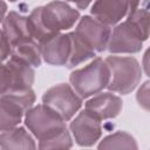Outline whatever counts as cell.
Listing matches in <instances>:
<instances>
[{"label": "cell", "mask_w": 150, "mask_h": 150, "mask_svg": "<svg viewBox=\"0 0 150 150\" xmlns=\"http://www.w3.org/2000/svg\"><path fill=\"white\" fill-rule=\"evenodd\" d=\"M25 124L38 138L39 149H69L73 146L66 121L43 103L33 105L26 111Z\"/></svg>", "instance_id": "obj_1"}, {"label": "cell", "mask_w": 150, "mask_h": 150, "mask_svg": "<svg viewBox=\"0 0 150 150\" xmlns=\"http://www.w3.org/2000/svg\"><path fill=\"white\" fill-rule=\"evenodd\" d=\"M80 19V12L64 1L54 0L36 7L28 16L30 33L36 42L45 38L71 28Z\"/></svg>", "instance_id": "obj_2"}, {"label": "cell", "mask_w": 150, "mask_h": 150, "mask_svg": "<svg viewBox=\"0 0 150 150\" xmlns=\"http://www.w3.org/2000/svg\"><path fill=\"white\" fill-rule=\"evenodd\" d=\"M110 80V69L107 62L101 59H94L89 64L74 70L69 81L73 89L81 98L90 97L107 88Z\"/></svg>", "instance_id": "obj_3"}, {"label": "cell", "mask_w": 150, "mask_h": 150, "mask_svg": "<svg viewBox=\"0 0 150 150\" xmlns=\"http://www.w3.org/2000/svg\"><path fill=\"white\" fill-rule=\"evenodd\" d=\"M110 69V80L107 88L110 91L127 95L141 82L142 68L131 56H108L104 60Z\"/></svg>", "instance_id": "obj_4"}, {"label": "cell", "mask_w": 150, "mask_h": 150, "mask_svg": "<svg viewBox=\"0 0 150 150\" xmlns=\"http://www.w3.org/2000/svg\"><path fill=\"white\" fill-rule=\"evenodd\" d=\"M35 94L30 89L0 96V132L16 127L26 111L33 107Z\"/></svg>", "instance_id": "obj_5"}, {"label": "cell", "mask_w": 150, "mask_h": 150, "mask_svg": "<svg viewBox=\"0 0 150 150\" xmlns=\"http://www.w3.org/2000/svg\"><path fill=\"white\" fill-rule=\"evenodd\" d=\"M42 103L54 110L64 121H69L82 105V98L71 86L61 83L49 88L42 96Z\"/></svg>", "instance_id": "obj_6"}, {"label": "cell", "mask_w": 150, "mask_h": 150, "mask_svg": "<svg viewBox=\"0 0 150 150\" xmlns=\"http://www.w3.org/2000/svg\"><path fill=\"white\" fill-rule=\"evenodd\" d=\"M146 39L142 32L128 19L115 26L110 34L107 49L112 54L138 53L142 49L143 41Z\"/></svg>", "instance_id": "obj_7"}, {"label": "cell", "mask_w": 150, "mask_h": 150, "mask_svg": "<svg viewBox=\"0 0 150 150\" xmlns=\"http://www.w3.org/2000/svg\"><path fill=\"white\" fill-rule=\"evenodd\" d=\"M74 33L95 53H101L108 47L111 28L109 25L97 20L94 16L84 15L80 19Z\"/></svg>", "instance_id": "obj_8"}, {"label": "cell", "mask_w": 150, "mask_h": 150, "mask_svg": "<svg viewBox=\"0 0 150 150\" xmlns=\"http://www.w3.org/2000/svg\"><path fill=\"white\" fill-rule=\"evenodd\" d=\"M141 0H96L90 13L97 20L111 26L127 18L139 5Z\"/></svg>", "instance_id": "obj_9"}, {"label": "cell", "mask_w": 150, "mask_h": 150, "mask_svg": "<svg viewBox=\"0 0 150 150\" xmlns=\"http://www.w3.org/2000/svg\"><path fill=\"white\" fill-rule=\"evenodd\" d=\"M75 142L81 146L94 145L102 135L101 120L87 109L82 110L69 124Z\"/></svg>", "instance_id": "obj_10"}, {"label": "cell", "mask_w": 150, "mask_h": 150, "mask_svg": "<svg viewBox=\"0 0 150 150\" xmlns=\"http://www.w3.org/2000/svg\"><path fill=\"white\" fill-rule=\"evenodd\" d=\"M39 43L41 57L53 66H66L70 55L71 41L69 33H54Z\"/></svg>", "instance_id": "obj_11"}, {"label": "cell", "mask_w": 150, "mask_h": 150, "mask_svg": "<svg viewBox=\"0 0 150 150\" xmlns=\"http://www.w3.org/2000/svg\"><path fill=\"white\" fill-rule=\"evenodd\" d=\"M123 107L121 97L111 93L97 94L93 98L86 102V109L102 120H109L116 117Z\"/></svg>", "instance_id": "obj_12"}, {"label": "cell", "mask_w": 150, "mask_h": 150, "mask_svg": "<svg viewBox=\"0 0 150 150\" xmlns=\"http://www.w3.org/2000/svg\"><path fill=\"white\" fill-rule=\"evenodd\" d=\"M2 21V29L12 46L34 40L30 33L28 16L12 11L4 18Z\"/></svg>", "instance_id": "obj_13"}, {"label": "cell", "mask_w": 150, "mask_h": 150, "mask_svg": "<svg viewBox=\"0 0 150 150\" xmlns=\"http://www.w3.org/2000/svg\"><path fill=\"white\" fill-rule=\"evenodd\" d=\"M0 148L34 150L36 148V144L32 135L27 132L25 128L14 127L0 132Z\"/></svg>", "instance_id": "obj_14"}, {"label": "cell", "mask_w": 150, "mask_h": 150, "mask_svg": "<svg viewBox=\"0 0 150 150\" xmlns=\"http://www.w3.org/2000/svg\"><path fill=\"white\" fill-rule=\"evenodd\" d=\"M15 59H19L32 67L41 66V53L39 48V43L35 40L26 41L15 46H12L11 55Z\"/></svg>", "instance_id": "obj_15"}, {"label": "cell", "mask_w": 150, "mask_h": 150, "mask_svg": "<svg viewBox=\"0 0 150 150\" xmlns=\"http://www.w3.org/2000/svg\"><path fill=\"white\" fill-rule=\"evenodd\" d=\"M69 35L71 41V48H70V55H69L68 62L66 64L68 68L79 66L80 63L95 56V52L91 48H89L87 45H84V42L81 41L74 32H70Z\"/></svg>", "instance_id": "obj_16"}, {"label": "cell", "mask_w": 150, "mask_h": 150, "mask_svg": "<svg viewBox=\"0 0 150 150\" xmlns=\"http://www.w3.org/2000/svg\"><path fill=\"white\" fill-rule=\"evenodd\" d=\"M98 149H128V150H136L137 143L135 138L125 132V131H117L115 134H111L107 137H104L98 146Z\"/></svg>", "instance_id": "obj_17"}, {"label": "cell", "mask_w": 150, "mask_h": 150, "mask_svg": "<svg viewBox=\"0 0 150 150\" xmlns=\"http://www.w3.org/2000/svg\"><path fill=\"white\" fill-rule=\"evenodd\" d=\"M128 20H130L144 35V38L148 40L149 38V12L146 7H137L134 9L128 16Z\"/></svg>", "instance_id": "obj_18"}, {"label": "cell", "mask_w": 150, "mask_h": 150, "mask_svg": "<svg viewBox=\"0 0 150 150\" xmlns=\"http://www.w3.org/2000/svg\"><path fill=\"white\" fill-rule=\"evenodd\" d=\"M14 91L13 73L7 61L0 63V96Z\"/></svg>", "instance_id": "obj_19"}, {"label": "cell", "mask_w": 150, "mask_h": 150, "mask_svg": "<svg viewBox=\"0 0 150 150\" xmlns=\"http://www.w3.org/2000/svg\"><path fill=\"white\" fill-rule=\"evenodd\" d=\"M12 52V45L7 38V35L5 34L4 29H0V63L5 62Z\"/></svg>", "instance_id": "obj_20"}, {"label": "cell", "mask_w": 150, "mask_h": 150, "mask_svg": "<svg viewBox=\"0 0 150 150\" xmlns=\"http://www.w3.org/2000/svg\"><path fill=\"white\" fill-rule=\"evenodd\" d=\"M136 97L138 104L145 110H149V81L144 82L143 86L138 89Z\"/></svg>", "instance_id": "obj_21"}, {"label": "cell", "mask_w": 150, "mask_h": 150, "mask_svg": "<svg viewBox=\"0 0 150 150\" xmlns=\"http://www.w3.org/2000/svg\"><path fill=\"white\" fill-rule=\"evenodd\" d=\"M67 1H70L73 4H75L80 9H84L89 6V4L93 1V0H67Z\"/></svg>", "instance_id": "obj_22"}, {"label": "cell", "mask_w": 150, "mask_h": 150, "mask_svg": "<svg viewBox=\"0 0 150 150\" xmlns=\"http://www.w3.org/2000/svg\"><path fill=\"white\" fill-rule=\"evenodd\" d=\"M6 12H7V5L4 0H0V22L4 20V18L6 15Z\"/></svg>", "instance_id": "obj_23"}, {"label": "cell", "mask_w": 150, "mask_h": 150, "mask_svg": "<svg viewBox=\"0 0 150 150\" xmlns=\"http://www.w3.org/2000/svg\"><path fill=\"white\" fill-rule=\"evenodd\" d=\"M9 1H12V2H14V1H18V0H9Z\"/></svg>", "instance_id": "obj_24"}]
</instances>
